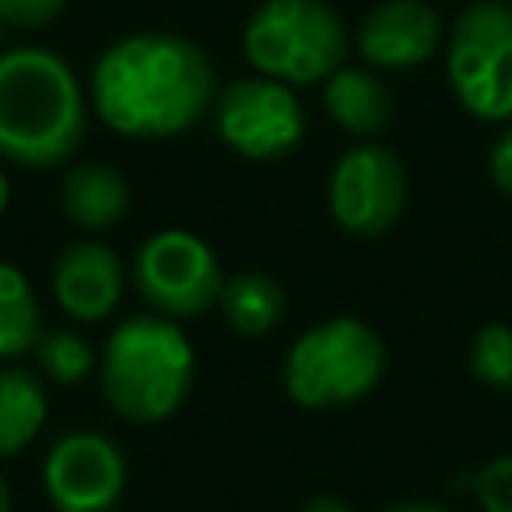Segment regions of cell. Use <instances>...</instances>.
<instances>
[{
  "label": "cell",
  "instance_id": "cell-1",
  "mask_svg": "<svg viewBox=\"0 0 512 512\" xmlns=\"http://www.w3.org/2000/svg\"><path fill=\"white\" fill-rule=\"evenodd\" d=\"M88 92L96 116L112 132L164 140L200 124L220 88L196 40L176 32H132L96 56Z\"/></svg>",
  "mask_w": 512,
  "mask_h": 512
},
{
  "label": "cell",
  "instance_id": "cell-2",
  "mask_svg": "<svg viewBox=\"0 0 512 512\" xmlns=\"http://www.w3.org/2000/svg\"><path fill=\"white\" fill-rule=\"evenodd\" d=\"M88 128L76 72L48 48L0 52V156L20 168L64 164Z\"/></svg>",
  "mask_w": 512,
  "mask_h": 512
},
{
  "label": "cell",
  "instance_id": "cell-3",
  "mask_svg": "<svg viewBox=\"0 0 512 512\" xmlns=\"http://www.w3.org/2000/svg\"><path fill=\"white\" fill-rule=\"evenodd\" d=\"M96 368L100 392L116 416L132 424H156L188 400L196 380V352L176 320L140 312L112 328Z\"/></svg>",
  "mask_w": 512,
  "mask_h": 512
},
{
  "label": "cell",
  "instance_id": "cell-4",
  "mask_svg": "<svg viewBox=\"0 0 512 512\" xmlns=\"http://www.w3.org/2000/svg\"><path fill=\"white\" fill-rule=\"evenodd\" d=\"M388 368L380 332L360 316H328L304 328L284 352V392L308 412H336L368 400Z\"/></svg>",
  "mask_w": 512,
  "mask_h": 512
},
{
  "label": "cell",
  "instance_id": "cell-5",
  "mask_svg": "<svg viewBox=\"0 0 512 512\" xmlns=\"http://www.w3.org/2000/svg\"><path fill=\"white\" fill-rule=\"evenodd\" d=\"M348 24L328 0H260L240 32L252 72L308 88L328 80L348 56Z\"/></svg>",
  "mask_w": 512,
  "mask_h": 512
},
{
  "label": "cell",
  "instance_id": "cell-6",
  "mask_svg": "<svg viewBox=\"0 0 512 512\" xmlns=\"http://www.w3.org/2000/svg\"><path fill=\"white\" fill-rule=\"evenodd\" d=\"M448 84L484 124L512 120V8L472 0L448 28Z\"/></svg>",
  "mask_w": 512,
  "mask_h": 512
},
{
  "label": "cell",
  "instance_id": "cell-7",
  "mask_svg": "<svg viewBox=\"0 0 512 512\" xmlns=\"http://www.w3.org/2000/svg\"><path fill=\"white\" fill-rule=\"evenodd\" d=\"M132 284L152 312L168 320H192L220 304L224 268L208 240L184 228H164L136 248Z\"/></svg>",
  "mask_w": 512,
  "mask_h": 512
},
{
  "label": "cell",
  "instance_id": "cell-8",
  "mask_svg": "<svg viewBox=\"0 0 512 512\" xmlns=\"http://www.w3.org/2000/svg\"><path fill=\"white\" fill-rule=\"evenodd\" d=\"M216 136L244 160H284L304 144L308 116L292 84L272 76H236L212 100Z\"/></svg>",
  "mask_w": 512,
  "mask_h": 512
},
{
  "label": "cell",
  "instance_id": "cell-9",
  "mask_svg": "<svg viewBox=\"0 0 512 512\" xmlns=\"http://www.w3.org/2000/svg\"><path fill=\"white\" fill-rule=\"evenodd\" d=\"M404 204L408 172L392 148L364 140L340 152L328 176V212L348 236H384L400 220Z\"/></svg>",
  "mask_w": 512,
  "mask_h": 512
},
{
  "label": "cell",
  "instance_id": "cell-10",
  "mask_svg": "<svg viewBox=\"0 0 512 512\" xmlns=\"http://www.w3.org/2000/svg\"><path fill=\"white\" fill-rule=\"evenodd\" d=\"M124 456L120 448L92 432H64L44 460V492L56 512H116L124 496Z\"/></svg>",
  "mask_w": 512,
  "mask_h": 512
},
{
  "label": "cell",
  "instance_id": "cell-11",
  "mask_svg": "<svg viewBox=\"0 0 512 512\" xmlns=\"http://www.w3.org/2000/svg\"><path fill=\"white\" fill-rule=\"evenodd\" d=\"M444 48V20L428 0H380L356 24V52L376 72H408Z\"/></svg>",
  "mask_w": 512,
  "mask_h": 512
},
{
  "label": "cell",
  "instance_id": "cell-12",
  "mask_svg": "<svg viewBox=\"0 0 512 512\" xmlns=\"http://www.w3.org/2000/svg\"><path fill=\"white\" fill-rule=\"evenodd\" d=\"M52 296L80 324H96V320L112 316L124 296L120 256L100 240L68 244L52 264Z\"/></svg>",
  "mask_w": 512,
  "mask_h": 512
},
{
  "label": "cell",
  "instance_id": "cell-13",
  "mask_svg": "<svg viewBox=\"0 0 512 512\" xmlns=\"http://www.w3.org/2000/svg\"><path fill=\"white\" fill-rule=\"evenodd\" d=\"M324 112L356 140L380 136L392 120V92L384 84V72H376L372 64H340L324 80Z\"/></svg>",
  "mask_w": 512,
  "mask_h": 512
},
{
  "label": "cell",
  "instance_id": "cell-14",
  "mask_svg": "<svg viewBox=\"0 0 512 512\" xmlns=\"http://www.w3.org/2000/svg\"><path fill=\"white\" fill-rule=\"evenodd\" d=\"M128 200H132L128 180L112 164H100V160L72 164L60 180L64 216L84 232H104V228L120 224L128 212Z\"/></svg>",
  "mask_w": 512,
  "mask_h": 512
},
{
  "label": "cell",
  "instance_id": "cell-15",
  "mask_svg": "<svg viewBox=\"0 0 512 512\" xmlns=\"http://www.w3.org/2000/svg\"><path fill=\"white\" fill-rule=\"evenodd\" d=\"M216 308L240 336H268L288 316V292L276 276L248 268V272L224 276V292H220Z\"/></svg>",
  "mask_w": 512,
  "mask_h": 512
},
{
  "label": "cell",
  "instance_id": "cell-16",
  "mask_svg": "<svg viewBox=\"0 0 512 512\" xmlns=\"http://www.w3.org/2000/svg\"><path fill=\"white\" fill-rule=\"evenodd\" d=\"M48 420V396L36 372L0 368V460L28 448Z\"/></svg>",
  "mask_w": 512,
  "mask_h": 512
},
{
  "label": "cell",
  "instance_id": "cell-17",
  "mask_svg": "<svg viewBox=\"0 0 512 512\" xmlns=\"http://www.w3.org/2000/svg\"><path fill=\"white\" fill-rule=\"evenodd\" d=\"M40 332H44L40 304H36L28 276L16 264L0 260V360H16L32 352Z\"/></svg>",
  "mask_w": 512,
  "mask_h": 512
},
{
  "label": "cell",
  "instance_id": "cell-18",
  "mask_svg": "<svg viewBox=\"0 0 512 512\" xmlns=\"http://www.w3.org/2000/svg\"><path fill=\"white\" fill-rule=\"evenodd\" d=\"M32 352H36L40 372H44L48 380H56V384H80V380L96 368L92 344H88L80 332H72V328H44V332L36 336Z\"/></svg>",
  "mask_w": 512,
  "mask_h": 512
},
{
  "label": "cell",
  "instance_id": "cell-19",
  "mask_svg": "<svg viewBox=\"0 0 512 512\" xmlns=\"http://www.w3.org/2000/svg\"><path fill=\"white\" fill-rule=\"evenodd\" d=\"M472 376L492 392H512V324H480L468 344Z\"/></svg>",
  "mask_w": 512,
  "mask_h": 512
},
{
  "label": "cell",
  "instance_id": "cell-20",
  "mask_svg": "<svg viewBox=\"0 0 512 512\" xmlns=\"http://www.w3.org/2000/svg\"><path fill=\"white\" fill-rule=\"evenodd\" d=\"M476 504L480 512H512V452L492 456L476 472Z\"/></svg>",
  "mask_w": 512,
  "mask_h": 512
},
{
  "label": "cell",
  "instance_id": "cell-21",
  "mask_svg": "<svg viewBox=\"0 0 512 512\" xmlns=\"http://www.w3.org/2000/svg\"><path fill=\"white\" fill-rule=\"evenodd\" d=\"M68 0H0V20L8 28H44L64 12Z\"/></svg>",
  "mask_w": 512,
  "mask_h": 512
},
{
  "label": "cell",
  "instance_id": "cell-22",
  "mask_svg": "<svg viewBox=\"0 0 512 512\" xmlns=\"http://www.w3.org/2000/svg\"><path fill=\"white\" fill-rule=\"evenodd\" d=\"M488 172H492V184L512 200V120L504 124V132L488 152Z\"/></svg>",
  "mask_w": 512,
  "mask_h": 512
},
{
  "label": "cell",
  "instance_id": "cell-23",
  "mask_svg": "<svg viewBox=\"0 0 512 512\" xmlns=\"http://www.w3.org/2000/svg\"><path fill=\"white\" fill-rule=\"evenodd\" d=\"M300 512H356V508L340 496H312V500L300 504Z\"/></svg>",
  "mask_w": 512,
  "mask_h": 512
},
{
  "label": "cell",
  "instance_id": "cell-24",
  "mask_svg": "<svg viewBox=\"0 0 512 512\" xmlns=\"http://www.w3.org/2000/svg\"><path fill=\"white\" fill-rule=\"evenodd\" d=\"M384 512H448L444 504H436V500H396V504H388Z\"/></svg>",
  "mask_w": 512,
  "mask_h": 512
},
{
  "label": "cell",
  "instance_id": "cell-25",
  "mask_svg": "<svg viewBox=\"0 0 512 512\" xmlns=\"http://www.w3.org/2000/svg\"><path fill=\"white\" fill-rule=\"evenodd\" d=\"M8 196H12V184H8V176H4V168H0V216H4V208H8Z\"/></svg>",
  "mask_w": 512,
  "mask_h": 512
},
{
  "label": "cell",
  "instance_id": "cell-26",
  "mask_svg": "<svg viewBox=\"0 0 512 512\" xmlns=\"http://www.w3.org/2000/svg\"><path fill=\"white\" fill-rule=\"evenodd\" d=\"M0 512H12V496H8V484L0 476Z\"/></svg>",
  "mask_w": 512,
  "mask_h": 512
},
{
  "label": "cell",
  "instance_id": "cell-27",
  "mask_svg": "<svg viewBox=\"0 0 512 512\" xmlns=\"http://www.w3.org/2000/svg\"><path fill=\"white\" fill-rule=\"evenodd\" d=\"M4 28H8V24H4V20H0V36H4Z\"/></svg>",
  "mask_w": 512,
  "mask_h": 512
},
{
  "label": "cell",
  "instance_id": "cell-28",
  "mask_svg": "<svg viewBox=\"0 0 512 512\" xmlns=\"http://www.w3.org/2000/svg\"><path fill=\"white\" fill-rule=\"evenodd\" d=\"M500 4H508V8H512V0H500Z\"/></svg>",
  "mask_w": 512,
  "mask_h": 512
}]
</instances>
